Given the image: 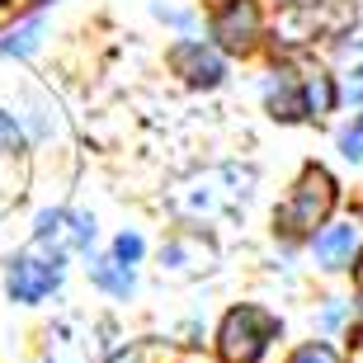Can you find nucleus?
Masks as SVG:
<instances>
[{"label":"nucleus","instance_id":"1","mask_svg":"<svg viewBox=\"0 0 363 363\" xmlns=\"http://www.w3.org/2000/svg\"><path fill=\"white\" fill-rule=\"evenodd\" d=\"M330 208H335V179L325 175L321 165H311V170H302L293 199L283 203L279 231L283 236H307V231H316L330 217Z\"/></svg>","mask_w":363,"mask_h":363},{"label":"nucleus","instance_id":"15","mask_svg":"<svg viewBox=\"0 0 363 363\" xmlns=\"http://www.w3.org/2000/svg\"><path fill=\"white\" fill-rule=\"evenodd\" d=\"M113 255H118V259H128V264H133V259L142 255V241H137V236H128V231H123V236H118V245H113Z\"/></svg>","mask_w":363,"mask_h":363},{"label":"nucleus","instance_id":"11","mask_svg":"<svg viewBox=\"0 0 363 363\" xmlns=\"http://www.w3.org/2000/svg\"><path fill=\"white\" fill-rule=\"evenodd\" d=\"M90 274H94V283H99V288H108V293H118V297L133 293V269H128L123 259H99Z\"/></svg>","mask_w":363,"mask_h":363},{"label":"nucleus","instance_id":"14","mask_svg":"<svg viewBox=\"0 0 363 363\" xmlns=\"http://www.w3.org/2000/svg\"><path fill=\"white\" fill-rule=\"evenodd\" d=\"M293 363H340V359L325 350V345H307V350H297V354H293Z\"/></svg>","mask_w":363,"mask_h":363},{"label":"nucleus","instance_id":"13","mask_svg":"<svg viewBox=\"0 0 363 363\" xmlns=\"http://www.w3.org/2000/svg\"><path fill=\"white\" fill-rule=\"evenodd\" d=\"M340 151H345L350 161H363V118H354V128L340 133Z\"/></svg>","mask_w":363,"mask_h":363},{"label":"nucleus","instance_id":"3","mask_svg":"<svg viewBox=\"0 0 363 363\" xmlns=\"http://www.w3.org/2000/svg\"><path fill=\"white\" fill-rule=\"evenodd\" d=\"M213 38L227 52H250L259 38V5L255 0H227L213 19Z\"/></svg>","mask_w":363,"mask_h":363},{"label":"nucleus","instance_id":"7","mask_svg":"<svg viewBox=\"0 0 363 363\" xmlns=\"http://www.w3.org/2000/svg\"><path fill=\"white\" fill-rule=\"evenodd\" d=\"M325 24H340V19H321V10L293 5V10L279 19V33H283V43H307V38H316V28H325Z\"/></svg>","mask_w":363,"mask_h":363},{"label":"nucleus","instance_id":"10","mask_svg":"<svg viewBox=\"0 0 363 363\" xmlns=\"http://www.w3.org/2000/svg\"><path fill=\"white\" fill-rule=\"evenodd\" d=\"M269 108H274V118H302L307 108H302V85L283 71L279 76V85L269 90Z\"/></svg>","mask_w":363,"mask_h":363},{"label":"nucleus","instance_id":"18","mask_svg":"<svg viewBox=\"0 0 363 363\" xmlns=\"http://www.w3.org/2000/svg\"><path fill=\"white\" fill-rule=\"evenodd\" d=\"M359 288H363V264H359Z\"/></svg>","mask_w":363,"mask_h":363},{"label":"nucleus","instance_id":"16","mask_svg":"<svg viewBox=\"0 0 363 363\" xmlns=\"http://www.w3.org/2000/svg\"><path fill=\"white\" fill-rule=\"evenodd\" d=\"M350 363H363V325L354 330V340H350Z\"/></svg>","mask_w":363,"mask_h":363},{"label":"nucleus","instance_id":"6","mask_svg":"<svg viewBox=\"0 0 363 363\" xmlns=\"http://www.w3.org/2000/svg\"><path fill=\"white\" fill-rule=\"evenodd\" d=\"M90 236H94L90 217H71V213H43V217H38V241L90 245Z\"/></svg>","mask_w":363,"mask_h":363},{"label":"nucleus","instance_id":"17","mask_svg":"<svg viewBox=\"0 0 363 363\" xmlns=\"http://www.w3.org/2000/svg\"><path fill=\"white\" fill-rule=\"evenodd\" d=\"M354 94H363V71H359V81H354Z\"/></svg>","mask_w":363,"mask_h":363},{"label":"nucleus","instance_id":"2","mask_svg":"<svg viewBox=\"0 0 363 363\" xmlns=\"http://www.w3.org/2000/svg\"><path fill=\"white\" fill-rule=\"evenodd\" d=\"M274 330H279V321H274L269 311L236 307V311H227V321H222V330H217V350H222L227 363H255L259 354L269 350Z\"/></svg>","mask_w":363,"mask_h":363},{"label":"nucleus","instance_id":"19","mask_svg":"<svg viewBox=\"0 0 363 363\" xmlns=\"http://www.w3.org/2000/svg\"><path fill=\"white\" fill-rule=\"evenodd\" d=\"M5 5H24V0H5Z\"/></svg>","mask_w":363,"mask_h":363},{"label":"nucleus","instance_id":"12","mask_svg":"<svg viewBox=\"0 0 363 363\" xmlns=\"http://www.w3.org/2000/svg\"><path fill=\"white\" fill-rule=\"evenodd\" d=\"M38 38H43V19H28L24 28H14L10 38L0 43V52H10V57H24V52H33V48H38Z\"/></svg>","mask_w":363,"mask_h":363},{"label":"nucleus","instance_id":"5","mask_svg":"<svg viewBox=\"0 0 363 363\" xmlns=\"http://www.w3.org/2000/svg\"><path fill=\"white\" fill-rule=\"evenodd\" d=\"M170 67H175L189 85H217L222 81V57H217L213 48H203V43H179L175 52H170Z\"/></svg>","mask_w":363,"mask_h":363},{"label":"nucleus","instance_id":"8","mask_svg":"<svg viewBox=\"0 0 363 363\" xmlns=\"http://www.w3.org/2000/svg\"><path fill=\"white\" fill-rule=\"evenodd\" d=\"M350 255H354V227H330L316 236V259L325 269H340Z\"/></svg>","mask_w":363,"mask_h":363},{"label":"nucleus","instance_id":"9","mask_svg":"<svg viewBox=\"0 0 363 363\" xmlns=\"http://www.w3.org/2000/svg\"><path fill=\"white\" fill-rule=\"evenodd\" d=\"M335 104V85L325 71H302V108L307 113H330Z\"/></svg>","mask_w":363,"mask_h":363},{"label":"nucleus","instance_id":"4","mask_svg":"<svg viewBox=\"0 0 363 363\" xmlns=\"http://www.w3.org/2000/svg\"><path fill=\"white\" fill-rule=\"evenodd\" d=\"M57 279H62L57 255H19L10 264V297L14 302H38L57 288Z\"/></svg>","mask_w":363,"mask_h":363}]
</instances>
